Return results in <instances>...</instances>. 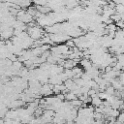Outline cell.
Wrapping results in <instances>:
<instances>
[{"mask_svg": "<svg viewBox=\"0 0 124 124\" xmlns=\"http://www.w3.org/2000/svg\"><path fill=\"white\" fill-rule=\"evenodd\" d=\"M115 23H116V25H117V27H118V28H121V29H124V20H122V19H120V20H118V21H116Z\"/></svg>", "mask_w": 124, "mask_h": 124, "instance_id": "cell-4", "label": "cell"}, {"mask_svg": "<svg viewBox=\"0 0 124 124\" xmlns=\"http://www.w3.org/2000/svg\"><path fill=\"white\" fill-rule=\"evenodd\" d=\"M117 121L118 122H124V111H121L117 117Z\"/></svg>", "mask_w": 124, "mask_h": 124, "instance_id": "cell-5", "label": "cell"}, {"mask_svg": "<svg viewBox=\"0 0 124 124\" xmlns=\"http://www.w3.org/2000/svg\"><path fill=\"white\" fill-rule=\"evenodd\" d=\"M103 99H101L98 95L97 96H95V97H93L92 98V101H91V104L94 106V107H99V106H101V105H103Z\"/></svg>", "mask_w": 124, "mask_h": 124, "instance_id": "cell-2", "label": "cell"}, {"mask_svg": "<svg viewBox=\"0 0 124 124\" xmlns=\"http://www.w3.org/2000/svg\"><path fill=\"white\" fill-rule=\"evenodd\" d=\"M80 65L82 66V68L83 69H85L86 71L87 70H89V69H91L92 67H93V64H92V62L89 60V59H87V58H83L82 60H80Z\"/></svg>", "mask_w": 124, "mask_h": 124, "instance_id": "cell-1", "label": "cell"}, {"mask_svg": "<svg viewBox=\"0 0 124 124\" xmlns=\"http://www.w3.org/2000/svg\"><path fill=\"white\" fill-rule=\"evenodd\" d=\"M77 98H78V96L73 91H71V90L69 92H66L65 93V100L66 101H73V100H75Z\"/></svg>", "mask_w": 124, "mask_h": 124, "instance_id": "cell-3", "label": "cell"}]
</instances>
